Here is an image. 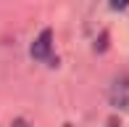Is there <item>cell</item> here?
Returning a JSON list of instances; mask_svg holds the SVG:
<instances>
[{"label":"cell","instance_id":"1","mask_svg":"<svg viewBox=\"0 0 129 127\" xmlns=\"http://www.w3.org/2000/svg\"><path fill=\"white\" fill-rule=\"evenodd\" d=\"M32 58L48 64V66H55L58 64V56L53 53V32L50 29H42L37 34V40L32 43Z\"/></svg>","mask_w":129,"mask_h":127},{"label":"cell","instance_id":"2","mask_svg":"<svg viewBox=\"0 0 129 127\" xmlns=\"http://www.w3.org/2000/svg\"><path fill=\"white\" fill-rule=\"evenodd\" d=\"M108 101H111V106L121 109V111H129V77L113 79V85L108 90Z\"/></svg>","mask_w":129,"mask_h":127},{"label":"cell","instance_id":"3","mask_svg":"<svg viewBox=\"0 0 129 127\" xmlns=\"http://www.w3.org/2000/svg\"><path fill=\"white\" fill-rule=\"evenodd\" d=\"M108 3H111V8H116V11L129 8V0H108Z\"/></svg>","mask_w":129,"mask_h":127},{"label":"cell","instance_id":"4","mask_svg":"<svg viewBox=\"0 0 129 127\" xmlns=\"http://www.w3.org/2000/svg\"><path fill=\"white\" fill-rule=\"evenodd\" d=\"M13 127H26V122H24V119H16V122H13Z\"/></svg>","mask_w":129,"mask_h":127},{"label":"cell","instance_id":"5","mask_svg":"<svg viewBox=\"0 0 129 127\" xmlns=\"http://www.w3.org/2000/svg\"><path fill=\"white\" fill-rule=\"evenodd\" d=\"M63 127H71V124H63Z\"/></svg>","mask_w":129,"mask_h":127}]
</instances>
